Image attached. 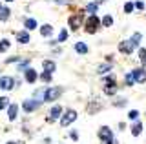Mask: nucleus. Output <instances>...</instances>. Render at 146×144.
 <instances>
[{"label": "nucleus", "mask_w": 146, "mask_h": 144, "mask_svg": "<svg viewBox=\"0 0 146 144\" xmlns=\"http://www.w3.org/2000/svg\"><path fill=\"white\" fill-rule=\"evenodd\" d=\"M99 26H100V20H99L97 15H90L88 20L84 22V28H86V31H88V33H95V31L99 29Z\"/></svg>", "instance_id": "1"}, {"label": "nucleus", "mask_w": 146, "mask_h": 144, "mask_svg": "<svg viewBox=\"0 0 146 144\" xmlns=\"http://www.w3.org/2000/svg\"><path fill=\"white\" fill-rule=\"evenodd\" d=\"M99 139L102 141V144H113V133L108 126H102L99 129Z\"/></svg>", "instance_id": "2"}, {"label": "nucleus", "mask_w": 146, "mask_h": 144, "mask_svg": "<svg viewBox=\"0 0 146 144\" xmlns=\"http://www.w3.org/2000/svg\"><path fill=\"white\" fill-rule=\"evenodd\" d=\"M104 93H106V95H115L117 93V82L115 80H113L111 77H108L106 80H104Z\"/></svg>", "instance_id": "3"}, {"label": "nucleus", "mask_w": 146, "mask_h": 144, "mask_svg": "<svg viewBox=\"0 0 146 144\" xmlns=\"http://www.w3.org/2000/svg\"><path fill=\"white\" fill-rule=\"evenodd\" d=\"M60 91H62L60 88H49L48 91L44 93V100H46V102H51V100H55V98H58Z\"/></svg>", "instance_id": "4"}, {"label": "nucleus", "mask_w": 146, "mask_h": 144, "mask_svg": "<svg viewBox=\"0 0 146 144\" xmlns=\"http://www.w3.org/2000/svg\"><path fill=\"white\" fill-rule=\"evenodd\" d=\"M75 119H77V113L73 110H68L66 113H64V117L60 119V126H70Z\"/></svg>", "instance_id": "5"}, {"label": "nucleus", "mask_w": 146, "mask_h": 144, "mask_svg": "<svg viewBox=\"0 0 146 144\" xmlns=\"http://www.w3.org/2000/svg\"><path fill=\"white\" fill-rule=\"evenodd\" d=\"M131 75H133L135 82H146V71L141 69V67H137V69L131 71Z\"/></svg>", "instance_id": "6"}, {"label": "nucleus", "mask_w": 146, "mask_h": 144, "mask_svg": "<svg viewBox=\"0 0 146 144\" xmlns=\"http://www.w3.org/2000/svg\"><path fill=\"white\" fill-rule=\"evenodd\" d=\"M0 88L2 89H13L15 88V80L11 77H2L0 79Z\"/></svg>", "instance_id": "7"}, {"label": "nucleus", "mask_w": 146, "mask_h": 144, "mask_svg": "<svg viewBox=\"0 0 146 144\" xmlns=\"http://www.w3.org/2000/svg\"><path fill=\"white\" fill-rule=\"evenodd\" d=\"M80 20H82V15H73L70 17V20H68V24H70V28L75 31V29H79V26H80Z\"/></svg>", "instance_id": "8"}, {"label": "nucleus", "mask_w": 146, "mask_h": 144, "mask_svg": "<svg viewBox=\"0 0 146 144\" xmlns=\"http://www.w3.org/2000/svg\"><path fill=\"white\" fill-rule=\"evenodd\" d=\"M119 51H121V53H124V55H130V53L133 51V48H131L130 40H124V42H121V44H119Z\"/></svg>", "instance_id": "9"}, {"label": "nucleus", "mask_w": 146, "mask_h": 144, "mask_svg": "<svg viewBox=\"0 0 146 144\" xmlns=\"http://www.w3.org/2000/svg\"><path fill=\"white\" fill-rule=\"evenodd\" d=\"M22 108H24V111H27V113H29V111H35L36 108H38V100H26Z\"/></svg>", "instance_id": "10"}, {"label": "nucleus", "mask_w": 146, "mask_h": 144, "mask_svg": "<svg viewBox=\"0 0 146 144\" xmlns=\"http://www.w3.org/2000/svg\"><path fill=\"white\" fill-rule=\"evenodd\" d=\"M60 115H62V108L60 106H53L51 111H49V120H57Z\"/></svg>", "instance_id": "11"}, {"label": "nucleus", "mask_w": 146, "mask_h": 144, "mask_svg": "<svg viewBox=\"0 0 146 144\" xmlns=\"http://www.w3.org/2000/svg\"><path fill=\"white\" fill-rule=\"evenodd\" d=\"M42 67H44V73H53V71L57 69L55 62H51V60H44L42 62Z\"/></svg>", "instance_id": "12"}, {"label": "nucleus", "mask_w": 146, "mask_h": 144, "mask_svg": "<svg viewBox=\"0 0 146 144\" xmlns=\"http://www.w3.org/2000/svg\"><path fill=\"white\" fill-rule=\"evenodd\" d=\"M24 79L27 80V82H35V80H36V71L31 69V67H29V69H26L24 71Z\"/></svg>", "instance_id": "13"}, {"label": "nucleus", "mask_w": 146, "mask_h": 144, "mask_svg": "<svg viewBox=\"0 0 146 144\" xmlns=\"http://www.w3.org/2000/svg\"><path fill=\"white\" fill-rule=\"evenodd\" d=\"M17 40L20 44H27L29 42V31H22V33H17Z\"/></svg>", "instance_id": "14"}, {"label": "nucleus", "mask_w": 146, "mask_h": 144, "mask_svg": "<svg viewBox=\"0 0 146 144\" xmlns=\"http://www.w3.org/2000/svg\"><path fill=\"white\" fill-rule=\"evenodd\" d=\"M17 113H18V106H17V104H11V106H9V110H7L9 120H15V119H17Z\"/></svg>", "instance_id": "15"}, {"label": "nucleus", "mask_w": 146, "mask_h": 144, "mask_svg": "<svg viewBox=\"0 0 146 144\" xmlns=\"http://www.w3.org/2000/svg\"><path fill=\"white\" fill-rule=\"evenodd\" d=\"M51 33H53V28L49 24H44L42 28H40V35H42V37H49Z\"/></svg>", "instance_id": "16"}, {"label": "nucleus", "mask_w": 146, "mask_h": 144, "mask_svg": "<svg viewBox=\"0 0 146 144\" xmlns=\"http://www.w3.org/2000/svg\"><path fill=\"white\" fill-rule=\"evenodd\" d=\"M141 131H143V124H141V122H135V126L131 128V133H133V137H139Z\"/></svg>", "instance_id": "17"}, {"label": "nucleus", "mask_w": 146, "mask_h": 144, "mask_svg": "<svg viewBox=\"0 0 146 144\" xmlns=\"http://www.w3.org/2000/svg\"><path fill=\"white\" fill-rule=\"evenodd\" d=\"M141 42V33H133V37H131V40H130V44H131V48H137V44Z\"/></svg>", "instance_id": "18"}, {"label": "nucleus", "mask_w": 146, "mask_h": 144, "mask_svg": "<svg viewBox=\"0 0 146 144\" xmlns=\"http://www.w3.org/2000/svg\"><path fill=\"white\" fill-rule=\"evenodd\" d=\"M75 49H77L79 53H88V46H86L84 42H77V44H75Z\"/></svg>", "instance_id": "19"}, {"label": "nucleus", "mask_w": 146, "mask_h": 144, "mask_svg": "<svg viewBox=\"0 0 146 144\" xmlns=\"http://www.w3.org/2000/svg\"><path fill=\"white\" fill-rule=\"evenodd\" d=\"M24 24H26V29H27V31H31V29H35V28H36V22H35L33 18H26Z\"/></svg>", "instance_id": "20"}, {"label": "nucleus", "mask_w": 146, "mask_h": 144, "mask_svg": "<svg viewBox=\"0 0 146 144\" xmlns=\"http://www.w3.org/2000/svg\"><path fill=\"white\" fill-rule=\"evenodd\" d=\"M139 58H141V64L146 66V49H144V48L139 49Z\"/></svg>", "instance_id": "21"}, {"label": "nucleus", "mask_w": 146, "mask_h": 144, "mask_svg": "<svg viewBox=\"0 0 146 144\" xmlns=\"http://www.w3.org/2000/svg\"><path fill=\"white\" fill-rule=\"evenodd\" d=\"M9 18V9L7 7H2L0 9V20H7Z\"/></svg>", "instance_id": "22"}, {"label": "nucleus", "mask_w": 146, "mask_h": 144, "mask_svg": "<svg viewBox=\"0 0 146 144\" xmlns=\"http://www.w3.org/2000/svg\"><path fill=\"white\" fill-rule=\"evenodd\" d=\"M102 24L106 26V28H110V26L113 24V18H111V17H110V15H106V17H104V18H102Z\"/></svg>", "instance_id": "23"}, {"label": "nucleus", "mask_w": 146, "mask_h": 144, "mask_svg": "<svg viewBox=\"0 0 146 144\" xmlns=\"http://www.w3.org/2000/svg\"><path fill=\"white\" fill-rule=\"evenodd\" d=\"M133 9H135V4H131V2H126V4H124V11H126V13H131Z\"/></svg>", "instance_id": "24"}, {"label": "nucleus", "mask_w": 146, "mask_h": 144, "mask_svg": "<svg viewBox=\"0 0 146 144\" xmlns=\"http://www.w3.org/2000/svg\"><path fill=\"white\" fill-rule=\"evenodd\" d=\"M7 48H9V40H0V53L6 51Z\"/></svg>", "instance_id": "25"}, {"label": "nucleus", "mask_w": 146, "mask_h": 144, "mask_svg": "<svg viewBox=\"0 0 146 144\" xmlns=\"http://www.w3.org/2000/svg\"><path fill=\"white\" fill-rule=\"evenodd\" d=\"M88 11L93 15L95 11H97V2H91V4H88Z\"/></svg>", "instance_id": "26"}, {"label": "nucleus", "mask_w": 146, "mask_h": 144, "mask_svg": "<svg viewBox=\"0 0 146 144\" xmlns=\"http://www.w3.org/2000/svg\"><path fill=\"white\" fill-rule=\"evenodd\" d=\"M111 69V64H104V66H100L99 67V73H106V71Z\"/></svg>", "instance_id": "27"}, {"label": "nucleus", "mask_w": 146, "mask_h": 144, "mask_svg": "<svg viewBox=\"0 0 146 144\" xmlns=\"http://www.w3.org/2000/svg\"><path fill=\"white\" fill-rule=\"evenodd\" d=\"M68 38V31H60V33H58V42H64V40H66Z\"/></svg>", "instance_id": "28"}, {"label": "nucleus", "mask_w": 146, "mask_h": 144, "mask_svg": "<svg viewBox=\"0 0 146 144\" xmlns=\"http://www.w3.org/2000/svg\"><path fill=\"white\" fill-rule=\"evenodd\" d=\"M128 117H130V120H135L137 117H139V111H137V110H131L130 113H128Z\"/></svg>", "instance_id": "29"}, {"label": "nucleus", "mask_w": 146, "mask_h": 144, "mask_svg": "<svg viewBox=\"0 0 146 144\" xmlns=\"http://www.w3.org/2000/svg\"><path fill=\"white\" fill-rule=\"evenodd\" d=\"M133 82H135L133 75H131V73H128V75H126V84H128V86H131V84H133Z\"/></svg>", "instance_id": "30"}, {"label": "nucleus", "mask_w": 146, "mask_h": 144, "mask_svg": "<svg viewBox=\"0 0 146 144\" xmlns=\"http://www.w3.org/2000/svg\"><path fill=\"white\" fill-rule=\"evenodd\" d=\"M40 79H42V82H49V80H51V73H42Z\"/></svg>", "instance_id": "31"}, {"label": "nucleus", "mask_w": 146, "mask_h": 144, "mask_svg": "<svg viewBox=\"0 0 146 144\" xmlns=\"http://www.w3.org/2000/svg\"><path fill=\"white\" fill-rule=\"evenodd\" d=\"M7 97H2V98H0V110H4V108H6L7 106Z\"/></svg>", "instance_id": "32"}, {"label": "nucleus", "mask_w": 146, "mask_h": 144, "mask_svg": "<svg viewBox=\"0 0 146 144\" xmlns=\"http://www.w3.org/2000/svg\"><path fill=\"white\" fill-rule=\"evenodd\" d=\"M6 62H7V64H11V62H18V58L17 57H11V58H7Z\"/></svg>", "instance_id": "33"}, {"label": "nucleus", "mask_w": 146, "mask_h": 144, "mask_svg": "<svg viewBox=\"0 0 146 144\" xmlns=\"http://www.w3.org/2000/svg\"><path fill=\"white\" fill-rule=\"evenodd\" d=\"M70 137H71V139H73V141H77V139H79V135H77V133H75V131H71V133H70Z\"/></svg>", "instance_id": "34"}, {"label": "nucleus", "mask_w": 146, "mask_h": 144, "mask_svg": "<svg viewBox=\"0 0 146 144\" xmlns=\"http://www.w3.org/2000/svg\"><path fill=\"white\" fill-rule=\"evenodd\" d=\"M135 7H137V9H143L144 4H143V2H137V4H135Z\"/></svg>", "instance_id": "35"}, {"label": "nucleus", "mask_w": 146, "mask_h": 144, "mask_svg": "<svg viewBox=\"0 0 146 144\" xmlns=\"http://www.w3.org/2000/svg\"><path fill=\"white\" fill-rule=\"evenodd\" d=\"M55 2H57V4H68L70 0H55Z\"/></svg>", "instance_id": "36"}, {"label": "nucleus", "mask_w": 146, "mask_h": 144, "mask_svg": "<svg viewBox=\"0 0 146 144\" xmlns=\"http://www.w3.org/2000/svg\"><path fill=\"white\" fill-rule=\"evenodd\" d=\"M100 2H106V0H97V4H100Z\"/></svg>", "instance_id": "37"}, {"label": "nucleus", "mask_w": 146, "mask_h": 144, "mask_svg": "<svg viewBox=\"0 0 146 144\" xmlns=\"http://www.w3.org/2000/svg\"><path fill=\"white\" fill-rule=\"evenodd\" d=\"M7 144H17V142H7Z\"/></svg>", "instance_id": "38"}, {"label": "nucleus", "mask_w": 146, "mask_h": 144, "mask_svg": "<svg viewBox=\"0 0 146 144\" xmlns=\"http://www.w3.org/2000/svg\"><path fill=\"white\" fill-rule=\"evenodd\" d=\"M7 2H13V0H7Z\"/></svg>", "instance_id": "39"}, {"label": "nucleus", "mask_w": 146, "mask_h": 144, "mask_svg": "<svg viewBox=\"0 0 146 144\" xmlns=\"http://www.w3.org/2000/svg\"><path fill=\"white\" fill-rule=\"evenodd\" d=\"M0 9H2V7H0Z\"/></svg>", "instance_id": "40"}]
</instances>
